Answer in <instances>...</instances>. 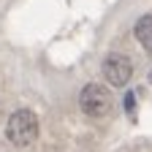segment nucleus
Segmentation results:
<instances>
[{
    "mask_svg": "<svg viewBox=\"0 0 152 152\" xmlns=\"http://www.w3.org/2000/svg\"><path fill=\"white\" fill-rule=\"evenodd\" d=\"M6 136L14 147H27L35 141L38 136V117L30 111V109H19L8 117V125H6Z\"/></svg>",
    "mask_w": 152,
    "mask_h": 152,
    "instance_id": "nucleus-1",
    "label": "nucleus"
},
{
    "mask_svg": "<svg viewBox=\"0 0 152 152\" xmlns=\"http://www.w3.org/2000/svg\"><path fill=\"white\" fill-rule=\"evenodd\" d=\"M79 106L82 111L87 114V117H103V114L111 111L114 106V98H111V92L103 87V84H87L82 92H79Z\"/></svg>",
    "mask_w": 152,
    "mask_h": 152,
    "instance_id": "nucleus-2",
    "label": "nucleus"
},
{
    "mask_svg": "<svg viewBox=\"0 0 152 152\" xmlns=\"http://www.w3.org/2000/svg\"><path fill=\"white\" fill-rule=\"evenodd\" d=\"M103 76H106L109 84L122 87V84L130 82V76H133V63L128 60L125 54L114 52V54H109L106 60H103Z\"/></svg>",
    "mask_w": 152,
    "mask_h": 152,
    "instance_id": "nucleus-3",
    "label": "nucleus"
},
{
    "mask_svg": "<svg viewBox=\"0 0 152 152\" xmlns=\"http://www.w3.org/2000/svg\"><path fill=\"white\" fill-rule=\"evenodd\" d=\"M136 41L147 49V52H152V14H147V16H141L139 22H136Z\"/></svg>",
    "mask_w": 152,
    "mask_h": 152,
    "instance_id": "nucleus-4",
    "label": "nucleus"
},
{
    "mask_svg": "<svg viewBox=\"0 0 152 152\" xmlns=\"http://www.w3.org/2000/svg\"><path fill=\"white\" fill-rule=\"evenodd\" d=\"M149 82H152V71H149Z\"/></svg>",
    "mask_w": 152,
    "mask_h": 152,
    "instance_id": "nucleus-5",
    "label": "nucleus"
}]
</instances>
